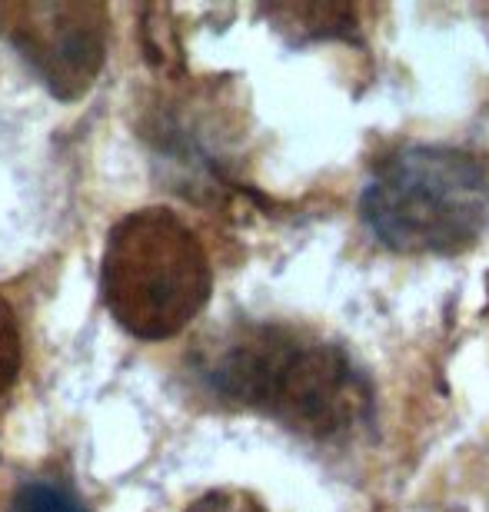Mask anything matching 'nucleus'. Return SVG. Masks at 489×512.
Listing matches in <instances>:
<instances>
[{"mask_svg":"<svg viewBox=\"0 0 489 512\" xmlns=\"http://www.w3.org/2000/svg\"><path fill=\"white\" fill-rule=\"evenodd\" d=\"M183 512H267L250 493L240 489H217V493L200 496L197 503L187 506Z\"/></svg>","mask_w":489,"mask_h":512,"instance_id":"obj_7","label":"nucleus"},{"mask_svg":"<svg viewBox=\"0 0 489 512\" xmlns=\"http://www.w3.org/2000/svg\"><path fill=\"white\" fill-rule=\"evenodd\" d=\"M210 286V256L173 210H134L107 233L100 293L137 340L157 343L187 330L207 306Z\"/></svg>","mask_w":489,"mask_h":512,"instance_id":"obj_3","label":"nucleus"},{"mask_svg":"<svg viewBox=\"0 0 489 512\" xmlns=\"http://www.w3.org/2000/svg\"><path fill=\"white\" fill-rule=\"evenodd\" d=\"M20 356H24V350H20V326L14 306L0 296V396L10 393V386L17 383Z\"/></svg>","mask_w":489,"mask_h":512,"instance_id":"obj_6","label":"nucleus"},{"mask_svg":"<svg viewBox=\"0 0 489 512\" xmlns=\"http://www.w3.org/2000/svg\"><path fill=\"white\" fill-rule=\"evenodd\" d=\"M366 230L393 253H463L489 227V157L453 143H406L373 167Z\"/></svg>","mask_w":489,"mask_h":512,"instance_id":"obj_2","label":"nucleus"},{"mask_svg":"<svg viewBox=\"0 0 489 512\" xmlns=\"http://www.w3.org/2000/svg\"><path fill=\"white\" fill-rule=\"evenodd\" d=\"M10 512H84L80 499L57 483H24Z\"/></svg>","mask_w":489,"mask_h":512,"instance_id":"obj_5","label":"nucleus"},{"mask_svg":"<svg viewBox=\"0 0 489 512\" xmlns=\"http://www.w3.org/2000/svg\"><path fill=\"white\" fill-rule=\"evenodd\" d=\"M207 376L223 399L313 439H346L373 423V389L350 353L293 326H240Z\"/></svg>","mask_w":489,"mask_h":512,"instance_id":"obj_1","label":"nucleus"},{"mask_svg":"<svg viewBox=\"0 0 489 512\" xmlns=\"http://www.w3.org/2000/svg\"><path fill=\"white\" fill-rule=\"evenodd\" d=\"M0 34L60 100L84 97L107 57V7L90 0H24L0 7Z\"/></svg>","mask_w":489,"mask_h":512,"instance_id":"obj_4","label":"nucleus"}]
</instances>
